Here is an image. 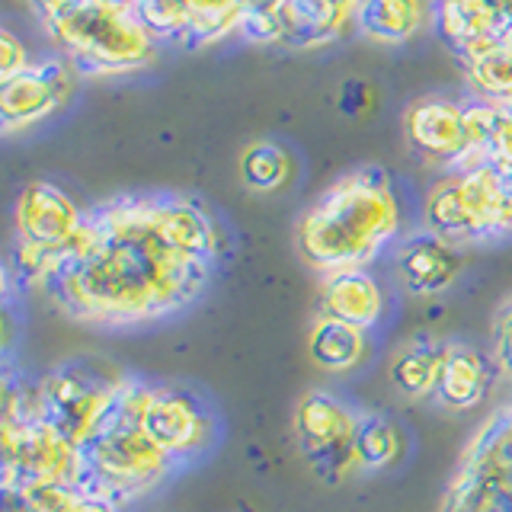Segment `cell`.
Segmentation results:
<instances>
[{
    "instance_id": "cb8c5ba5",
    "label": "cell",
    "mask_w": 512,
    "mask_h": 512,
    "mask_svg": "<svg viewBox=\"0 0 512 512\" xmlns=\"http://www.w3.org/2000/svg\"><path fill=\"white\" fill-rule=\"evenodd\" d=\"M407 439L394 420L384 413H362L359 416V436H356V455L359 471H384L404 458Z\"/></svg>"
},
{
    "instance_id": "277c9868",
    "label": "cell",
    "mask_w": 512,
    "mask_h": 512,
    "mask_svg": "<svg viewBox=\"0 0 512 512\" xmlns=\"http://www.w3.org/2000/svg\"><path fill=\"white\" fill-rule=\"evenodd\" d=\"M151 384L128 378L100 429L80 445V490L112 503H132L180 468L141 426Z\"/></svg>"
},
{
    "instance_id": "83f0119b",
    "label": "cell",
    "mask_w": 512,
    "mask_h": 512,
    "mask_svg": "<svg viewBox=\"0 0 512 512\" xmlns=\"http://www.w3.org/2000/svg\"><path fill=\"white\" fill-rule=\"evenodd\" d=\"M29 55H26V45L13 36L10 29H0V80H7L13 74H20L29 68Z\"/></svg>"
},
{
    "instance_id": "4316f807",
    "label": "cell",
    "mask_w": 512,
    "mask_h": 512,
    "mask_svg": "<svg viewBox=\"0 0 512 512\" xmlns=\"http://www.w3.org/2000/svg\"><path fill=\"white\" fill-rule=\"evenodd\" d=\"M493 365L512 378V301H506L493 324Z\"/></svg>"
},
{
    "instance_id": "5b68a950",
    "label": "cell",
    "mask_w": 512,
    "mask_h": 512,
    "mask_svg": "<svg viewBox=\"0 0 512 512\" xmlns=\"http://www.w3.org/2000/svg\"><path fill=\"white\" fill-rule=\"evenodd\" d=\"M36 484H71L80 490V448L45 420L39 381L7 368L0 407V490Z\"/></svg>"
},
{
    "instance_id": "9c48e42d",
    "label": "cell",
    "mask_w": 512,
    "mask_h": 512,
    "mask_svg": "<svg viewBox=\"0 0 512 512\" xmlns=\"http://www.w3.org/2000/svg\"><path fill=\"white\" fill-rule=\"evenodd\" d=\"M442 512H512V404L471 436Z\"/></svg>"
},
{
    "instance_id": "7c38bea8",
    "label": "cell",
    "mask_w": 512,
    "mask_h": 512,
    "mask_svg": "<svg viewBox=\"0 0 512 512\" xmlns=\"http://www.w3.org/2000/svg\"><path fill=\"white\" fill-rule=\"evenodd\" d=\"M141 426L176 464L205 455L215 442V416L196 394L183 388L151 384L141 410Z\"/></svg>"
},
{
    "instance_id": "484cf974",
    "label": "cell",
    "mask_w": 512,
    "mask_h": 512,
    "mask_svg": "<svg viewBox=\"0 0 512 512\" xmlns=\"http://www.w3.org/2000/svg\"><path fill=\"white\" fill-rule=\"evenodd\" d=\"M487 164L500 167L506 176H512V106H493Z\"/></svg>"
},
{
    "instance_id": "52a82bcc",
    "label": "cell",
    "mask_w": 512,
    "mask_h": 512,
    "mask_svg": "<svg viewBox=\"0 0 512 512\" xmlns=\"http://www.w3.org/2000/svg\"><path fill=\"white\" fill-rule=\"evenodd\" d=\"M423 231L455 247L506 237V173L493 164L448 170L426 192Z\"/></svg>"
},
{
    "instance_id": "e0dca14e",
    "label": "cell",
    "mask_w": 512,
    "mask_h": 512,
    "mask_svg": "<svg viewBox=\"0 0 512 512\" xmlns=\"http://www.w3.org/2000/svg\"><path fill=\"white\" fill-rule=\"evenodd\" d=\"M436 26V0H362L356 29L368 42L404 45Z\"/></svg>"
},
{
    "instance_id": "9a60e30c",
    "label": "cell",
    "mask_w": 512,
    "mask_h": 512,
    "mask_svg": "<svg viewBox=\"0 0 512 512\" xmlns=\"http://www.w3.org/2000/svg\"><path fill=\"white\" fill-rule=\"evenodd\" d=\"M464 269V253L461 247L448 244V240L420 231L404 237L394 247V272L400 285L416 298H432L442 295Z\"/></svg>"
},
{
    "instance_id": "8fae6325",
    "label": "cell",
    "mask_w": 512,
    "mask_h": 512,
    "mask_svg": "<svg viewBox=\"0 0 512 512\" xmlns=\"http://www.w3.org/2000/svg\"><path fill=\"white\" fill-rule=\"evenodd\" d=\"M80 71L64 58L32 61L26 71L0 80V122L4 135H20L52 119L71 103Z\"/></svg>"
},
{
    "instance_id": "d6986e66",
    "label": "cell",
    "mask_w": 512,
    "mask_h": 512,
    "mask_svg": "<svg viewBox=\"0 0 512 512\" xmlns=\"http://www.w3.org/2000/svg\"><path fill=\"white\" fill-rule=\"evenodd\" d=\"M308 356L324 372H356L368 356V330L336 320L330 314H317L308 330Z\"/></svg>"
},
{
    "instance_id": "ac0fdd59",
    "label": "cell",
    "mask_w": 512,
    "mask_h": 512,
    "mask_svg": "<svg viewBox=\"0 0 512 512\" xmlns=\"http://www.w3.org/2000/svg\"><path fill=\"white\" fill-rule=\"evenodd\" d=\"M493 378V359L468 343H448L436 400L445 410H474L484 404Z\"/></svg>"
},
{
    "instance_id": "30bf717a",
    "label": "cell",
    "mask_w": 512,
    "mask_h": 512,
    "mask_svg": "<svg viewBox=\"0 0 512 512\" xmlns=\"http://www.w3.org/2000/svg\"><path fill=\"white\" fill-rule=\"evenodd\" d=\"M359 416L362 413L330 391H308L298 400L292 416L295 442L311 471L327 484H340L352 471H359Z\"/></svg>"
},
{
    "instance_id": "603a6c76",
    "label": "cell",
    "mask_w": 512,
    "mask_h": 512,
    "mask_svg": "<svg viewBox=\"0 0 512 512\" xmlns=\"http://www.w3.org/2000/svg\"><path fill=\"white\" fill-rule=\"evenodd\" d=\"M240 183L250 192H279L295 173L292 154L276 141H250L237 160Z\"/></svg>"
},
{
    "instance_id": "8992f818",
    "label": "cell",
    "mask_w": 512,
    "mask_h": 512,
    "mask_svg": "<svg viewBox=\"0 0 512 512\" xmlns=\"http://www.w3.org/2000/svg\"><path fill=\"white\" fill-rule=\"evenodd\" d=\"M87 212L48 180H32L13 202V250L7 276L26 288H42L71 247Z\"/></svg>"
},
{
    "instance_id": "f546056e",
    "label": "cell",
    "mask_w": 512,
    "mask_h": 512,
    "mask_svg": "<svg viewBox=\"0 0 512 512\" xmlns=\"http://www.w3.org/2000/svg\"><path fill=\"white\" fill-rule=\"evenodd\" d=\"M506 237H512V176H506Z\"/></svg>"
},
{
    "instance_id": "f1b7e54d",
    "label": "cell",
    "mask_w": 512,
    "mask_h": 512,
    "mask_svg": "<svg viewBox=\"0 0 512 512\" xmlns=\"http://www.w3.org/2000/svg\"><path fill=\"white\" fill-rule=\"evenodd\" d=\"M71 512H122L119 503H112V500H103V496H90L84 493L80 500L71 506Z\"/></svg>"
},
{
    "instance_id": "7a4b0ae2",
    "label": "cell",
    "mask_w": 512,
    "mask_h": 512,
    "mask_svg": "<svg viewBox=\"0 0 512 512\" xmlns=\"http://www.w3.org/2000/svg\"><path fill=\"white\" fill-rule=\"evenodd\" d=\"M400 228L404 208L391 176L362 167L340 176L308 205L298 218L295 244L304 263L330 276L340 269H365L400 237Z\"/></svg>"
},
{
    "instance_id": "5bb4252c",
    "label": "cell",
    "mask_w": 512,
    "mask_h": 512,
    "mask_svg": "<svg viewBox=\"0 0 512 512\" xmlns=\"http://www.w3.org/2000/svg\"><path fill=\"white\" fill-rule=\"evenodd\" d=\"M362 0H282L266 32L269 48L314 52L356 29Z\"/></svg>"
},
{
    "instance_id": "2e32d148",
    "label": "cell",
    "mask_w": 512,
    "mask_h": 512,
    "mask_svg": "<svg viewBox=\"0 0 512 512\" xmlns=\"http://www.w3.org/2000/svg\"><path fill=\"white\" fill-rule=\"evenodd\" d=\"M320 314L372 330L384 317V288L368 269L330 272L324 276V288H320Z\"/></svg>"
},
{
    "instance_id": "4dcf8cb0",
    "label": "cell",
    "mask_w": 512,
    "mask_h": 512,
    "mask_svg": "<svg viewBox=\"0 0 512 512\" xmlns=\"http://www.w3.org/2000/svg\"><path fill=\"white\" fill-rule=\"evenodd\" d=\"M106 4H119V7H138V0H106Z\"/></svg>"
},
{
    "instance_id": "4fadbf2b",
    "label": "cell",
    "mask_w": 512,
    "mask_h": 512,
    "mask_svg": "<svg viewBox=\"0 0 512 512\" xmlns=\"http://www.w3.org/2000/svg\"><path fill=\"white\" fill-rule=\"evenodd\" d=\"M404 132L410 148L432 164L458 170L471 160L468 103H458L452 96H423V100L410 103Z\"/></svg>"
},
{
    "instance_id": "d4e9b609",
    "label": "cell",
    "mask_w": 512,
    "mask_h": 512,
    "mask_svg": "<svg viewBox=\"0 0 512 512\" xmlns=\"http://www.w3.org/2000/svg\"><path fill=\"white\" fill-rule=\"evenodd\" d=\"M135 10L160 42H180L183 45L189 0H138Z\"/></svg>"
},
{
    "instance_id": "7402d4cb",
    "label": "cell",
    "mask_w": 512,
    "mask_h": 512,
    "mask_svg": "<svg viewBox=\"0 0 512 512\" xmlns=\"http://www.w3.org/2000/svg\"><path fill=\"white\" fill-rule=\"evenodd\" d=\"M240 26H244V7H240V0H189L183 45L186 48L218 45L231 36H240Z\"/></svg>"
},
{
    "instance_id": "44dd1931",
    "label": "cell",
    "mask_w": 512,
    "mask_h": 512,
    "mask_svg": "<svg viewBox=\"0 0 512 512\" xmlns=\"http://www.w3.org/2000/svg\"><path fill=\"white\" fill-rule=\"evenodd\" d=\"M445 346L448 343L432 340V336H420V340L407 343L391 362L394 388L410 400L436 397L439 378H442V362H445Z\"/></svg>"
},
{
    "instance_id": "3957f363",
    "label": "cell",
    "mask_w": 512,
    "mask_h": 512,
    "mask_svg": "<svg viewBox=\"0 0 512 512\" xmlns=\"http://www.w3.org/2000/svg\"><path fill=\"white\" fill-rule=\"evenodd\" d=\"M29 7L80 77H125L157 61L160 39L135 7L106 0H29Z\"/></svg>"
},
{
    "instance_id": "ffe728a7",
    "label": "cell",
    "mask_w": 512,
    "mask_h": 512,
    "mask_svg": "<svg viewBox=\"0 0 512 512\" xmlns=\"http://www.w3.org/2000/svg\"><path fill=\"white\" fill-rule=\"evenodd\" d=\"M458 61L477 103L512 106V36L464 52L458 55Z\"/></svg>"
},
{
    "instance_id": "ba28073f",
    "label": "cell",
    "mask_w": 512,
    "mask_h": 512,
    "mask_svg": "<svg viewBox=\"0 0 512 512\" xmlns=\"http://www.w3.org/2000/svg\"><path fill=\"white\" fill-rule=\"evenodd\" d=\"M125 381L128 375L116 372L109 362H61L39 378V400L45 420L80 448L100 429L106 413L116 404V397L122 394Z\"/></svg>"
},
{
    "instance_id": "6da1fadb",
    "label": "cell",
    "mask_w": 512,
    "mask_h": 512,
    "mask_svg": "<svg viewBox=\"0 0 512 512\" xmlns=\"http://www.w3.org/2000/svg\"><path fill=\"white\" fill-rule=\"evenodd\" d=\"M221 256V231L186 196H122L87 212L39 292L77 324L138 327L196 304Z\"/></svg>"
}]
</instances>
